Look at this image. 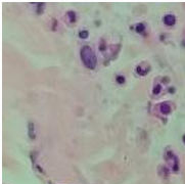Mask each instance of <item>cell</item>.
<instances>
[{"label":"cell","mask_w":185,"mask_h":184,"mask_svg":"<svg viewBox=\"0 0 185 184\" xmlns=\"http://www.w3.org/2000/svg\"><path fill=\"white\" fill-rule=\"evenodd\" d=\"M81 57H82L83 63L85 64L86 67L90 69H93L96 64V57L93 53V51L91 50L90 47L84 46L82 50H81Z\"/></svg>","instance_id":"cell-1"},{"label":"cell","mask_w":185,"mask_h":184,"mask_svg":"<svg viewBox=\"0 0 185 184\" xmlns=\"http://www.w3.org/2000/svg\"><path fill=\"white\" fill-rule=\"evenodd\" d=\"M175 21H176V18H175V16H173V14H169V16H166L165 18H164L165 24H167V25H170V26L174 25Z\"/></svg>","instance_id":"cell-2"},{"label":"cell","mask_w":185,"mask_h":184,"mask_svg":"<svg viewBox=\"0 0 185 184\" xmlns=\"http://www.w3.org/2000/svg\"><path fill=\"white\" fill-rule=\"evenodd\" d=\"M161 109H162V112L164 114H168L170 112V107H169V106H168L167 103H163L162 107H161Z\"/></svg>","instance_id":"cell-3"},{"label":"cell","mask_w":185,"mask_h":184,"mask_svg":"<svg viewBox=\"0 0 185 184\" xmlns=\"http://www.w3.org/2000/svg\"><path fill=\"white\" fill-rule=\"evenodd\" d=\"M87 36H88V33L86 32V31H83V32L80 33V37H82V38H85V37H87Z\"/></svg>","instance_id":"cell-4"}]
</instances>
